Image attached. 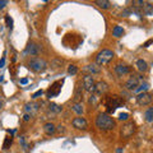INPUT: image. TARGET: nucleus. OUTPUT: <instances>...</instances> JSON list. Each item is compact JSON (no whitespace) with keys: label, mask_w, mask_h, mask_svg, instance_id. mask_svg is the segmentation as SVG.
Returning a JSON list of instances; mask_svg holds the SVG:
<instances>
[{"label":"nucleus","mask_w":153,"mask_h":153,"mask_svg":"<svg viewBox=\"0 0 153 153\" xmlns=\"http://www.w3.org/2000/svg\"><path fill=\"white\" fill-rule=\"evenodd\" d=\"M83 73H87V75H93V74H98V73H101V66L97 65L96 63L93 64H88V65H85L84 68L82 69Z\"/></svg>","instance_id":"nucleus-11"},{"label":"nucleus","mask_w":153,"mask_h":153,"mask_svg":"<svg viewBox=\"0 0 153 153\" xmlns=\"http://www.w3.org/2000/svg\"><path fill=\"white\" fill-rule=\"evenodd\" d=\"M140 83V76H138V75H131L130 78H129L126 80V83H125V88L128 91H135L138 88V85H139Z\"/></svg>","instance_id":"nucleus-8"},{"label":"nucleus","mask_w":153,"mask_h":153,"mask_svg":"<svg viewBox=\"0 0 153 153\" xmlns=\"http://www.w3.org/2000/svg\"><path fill=\"white\" fill-rule=\"evenodd\" d=\"M49 108H50V111L55 112V114H59V112L63 111V107H61L60 105H56V103H50L49 105Z\"/></svg>","instance_id":"nucleus-20"},{"label":"nucleus","mask_w":153,"mask_h":153,"mask_svg":"<svg viewBox=\"0 0 153 153\" xmlns=\"http://www.w3.org/2000/svg\"><path fill=\"white\" fill-rule=\"evenodd\" d=\"M12 137H7L5 138V142H4V144H3V149H8L9 147H10V144H12Z\"/></svg>","instance_id":"nucleus-26"},{"label":"nucleus","mask_w":153,"mask_h":153,"mask_svg":"<svg viewBox=\"0 0 153 153\" xmlns=\"http://www.w3.org/2000/svg\"><path fill=\"white\" fill-rule=\"evenodd\" d=\"M94 3H96V5H98L102 9H108L110 5H111V3H110L108 0H97V1H94Z\"/></svg>","instance_id":"nucleus-18"},{"label":"nucleus","mask_w":153,"mask_h":153,"mask_svg":"<svg viewBox=\"0 0 153 153\" xmlns=\"http://www.w3.org/2000/svg\"><path fill=\"white\" fill-rule=\"evenodd\" d=\"M1 106H3V105H1V103H0V110H1Z\"/></svg>","instance_id":"nucleus-36"},{"label":"nucleus","mask_w":153,"mask_h":153,"mask_svg":"<svg viewBox=\"0 0 153 153\" xmlns=\"http://www.w3.org/2000/svg\"><path fill=\"white\" fill-rule=\"evenodd\" d=\"M4 64H5V57H3V59H1V61H0V68H3V66H4Z\"/></svg>","instance_id":"nucleus-34"},{"label":"nucleus","mask_w":153,"mask_h":153,"mask_svg":"<svg viewBox=\"0 0 153 153\" xmlns=\"http://www.w3.org/2000/svg\"><path fill=\"white\" fill-rule=\"evenodd\" d=\"M42 93H44V91L40 89V91H37V92H35L32 94V98H37V97H40V96H42Z\"/></svg>","instance_id":"nucleus-30"},{"label":"nucleus","mask_w":153,"mask_h":153,"mask_svg":"<svg viewBox=\"0 0 153 153\" xmlns=\"http://www.w3.org/2000/svg\"><path fill=\"white\" fill-rule=\"evenodd\" d=\"M108 91V84L106 82H103V80H100V82L94 83V89H93V93L98 94V96H103L106 94Z\"/></svg>","instance_id":"nucleus-9"},{"label":"nucleus","mask_w":153,"mask_h":153,"mask_svg":"<svg viewBox=\"0 0 153 153\" xmlns=\"http://www.w3.org/2000/svg\"><path fill=\"white\" fill-rule=\"evenodd\" d=\"M146 120L148 123H152L153 121V107H149L146 111Z\"/></svg>","instance_id":"nucleus-22"},{"label":"nucleus","mask_w":153,"mask_h":153,"mask_svg":"<svg viewBox=\"0 0 153 153\" xmlns=\"http://www.w3.org/2000/svg\"><path fill=\"white\" fill-rule=\"evenodd\" d=\"M137 69L142 71V73H146V71L148 70V64H147V61L146 60H143V59H139V60H137Z\"/></svg>","instance_id":"nucleus-16"},{"label":"nucleus","mask_w":153,"mask_h":153,"mask_svg":"<svg viewBox=\"0 0 153 153\" xmlns=\"http://www.w3.org/2000/svg\"><path fill=\"white\" fill-rule=\"evenodd\" d=\"M94 83L96 82H94V79H93L92 75H84V78L82 80V87H83V89L88 91V92H91V93H93Z\"/></svg>","instance_id":"nucleus-7"},{"label":"nucleus","mask_w":153,"mask_h":153,"mask_svg":"<svg viewBox=\"0 0 153 153\" xmlns=\"http://www.w3.org/2000/svg\"><path fill=\"white\" fill-rule=\"evenodd\" d=\"M28 66L36 73H42L47 69V61L41 59V57H32V59L28 61Z\"/></svg>","instance_id":"nucleus-3"},{"label":"nucleus","mask_w":153,"mask_h":153,"mask_svg":"<svg viewBox=\"0 0 153 153\" xmlns=\"http://www.w3.org/2000/svg\"><path fill=\"white\" fill-rule=\"evenodd\" d=\"M23 119H25V121H28V120L31 119V115H30V114H26L25 116H23Z\"/></svg>","instance_id":"nucleus-32"},{"label":"nucleus","mask_w":153,"mask_h":153,"mask_svg":"<svg viewBox=\"0 0 153 153\" xmlns=\"http://www.w3.org/2000/svg\"><path fill=\"white\" fill-rule=\"evenodd\" d=\"M114 57V52L108 49H105L102 51H100L97 56H96V64L97 65H106L107 63L112 60Z\"/></svg>","instance_id":"nucleus-4"},{"label":"nucleus","mask_w":153,"mask_h":153,"mask_svg":"<svg viewBox=\"0 0 153 153\" xmlns=\"http://www.w3.org/2000/svg\"><path fill=\"white\" fill-rule=\"evenodd\" d=\"M5 22H7V26L12 30V28H13V19L10 18V16H7L5 17Z\"/></svg>","instance_id":"nucleus-28"},{"label":"nucleus","mask_w":153,"mask_h":153,"mask_svg":"<svg viewBox=\"0 0 153 153\" xmlns=\"http://www.w3.org/2000/svg\"><path fill=\"white\" fill-rule=\"evenodd\" d=\"M7 4H8V1H5V0H1V1H0V10L5 8V5H7Z\"/></svg>","instance_id":"nucleus-31"},{"label":"nucleus","mask_w":153,"mask_h":153,"mask_svg":"<svg viewBox=\"0 0 153 153\" xmlns=\"http://www.w3.org/2000/svg\"><path fill=\"white\" fill-rule=\"evenodd\" d=\"M103 103L106 106V114L110 115V114H114L115 110L121 107L124 105V100L123 97L117 94H107L106 97L103 98Z\"/></svg>","instance_id":"nucleus-2"},{"label":"nucleus","mask_w":153,"mask_h":153,"mask_svg":"<svg viewBox=\"0 0 153 153\" xmlns=\"http://www.w3.org/2000/svg\"><path fill=\"white\" fill-rule=\"evenodd\" d=\"M37 106L38 105H36V103H27L26 105V111L32 112V110H37Z\"/></svg>","instance_id":"nucleus-27"},{"label":"nucleus","mask_w":153,"mask_h":153,"mask_svg":"<svg viewBox=\"0 0 153 153\" xmlns=\"http://www.w3.org/2000/svg\"><path fill=\"white\" fill-rule=\"evenodd\" d=\"M148 88H149V84H148V83L140 84V85H138V88L135 89V92H139V93H142V92H147Z\"/></svg>","instance_id":"nucleus-23"},{"label":"nucleus","mask_w":153,"mask_h":153,"mask_svg":"<svg viewBox=\"0 0 153 153\" xmlns=\"http://www.w3.org/2000/svg\"><path fill=\"white\" fill-rule=\"evenodd\" d=\"M44 131L47 135H52V134H55V131H56V126L52 123H46L44 125Z\"/></svg>","instance_id":"nucleus-15"},{"label":"nucleus","mask_w":153,"mask_h":153,"mask_svg":"<svg viewBox=\"0 0 153 153\" xmlns=\"http://www.w3.org/2000/svg\"><path fill=\"white\" fill-rule=\"evenodd\" d=\"M137 102L140 105V106H147L152 102V94L149 92H142L137 96Z\"/></svg>","instance_id":"nucleus-10"},{"label":"nucleus","mask_w":153,"mask_h":153,"mask_svg":"<svg viewBox=\"0 0 153 153\" xmlns=\"http://www.w3.org/2000/svg\"><path fill=\"white\" fill-rule=\"evenodd\" d=\"M71 108H73V111H74V112L79 114V115H82V114L84 112V108H83V105H82V103H74Z\"/></svg>","instance_id":"nucleus-21"},{"label":"nucleus","mask_w":153,"mask_h":153,"mask_svg":"<svg viewBox=\"0 0 153 153\" xmlns=\"http://www.w3.org/2000/svg\"><path fill=\"white\" fill-rule=\"evenodd\" d=\"M82 98H83V87L79 85V87H76V89H75L74 100L76 101V103H79V101H82Z\"/></svg>","instance_id":"nucleus-17"},{"label":"nucleus","mask_w":153,"mask_h":153,"mask_svg":"<svg viewBox=\"0 0 153 153\" xmlns=\"http://www.w3.org/2000/svg\"><path fill=\"white\" fill-rule=\"evenodd\" d=\"M124 35V28L120 26H115L114 30H112V36L115 37H121Z\"/></svg>","instance_id":"nucleus-19"},{"label":"nucleus","mask_w":153,"mask_h":153,"mask_svg":"<svg viewBox=\"0 0 153 153\" xmlns=\"http://www.w3.org/2000/svg\"><path fill=\"white\" fill-rule=\"evenodd\" d=\"M68 73L70 74V75H75L76 73H78V68H76V65H69L68 66Z\"/></svg>","instance_id":"nucleus-24"},{"label":"nucleus","mask_w":153,"mask_h":153,"mask_svg":"<svg viewBox=\"0 0 153 153\" xmlns=\"http://www.w3.org/2000/svg\"><path fill=\"white\" fill-rule=\"evenodd\" d=\"M63 83H64V80H63V79H61V80H56V82L52 83V84L50 85V88L47 89V92H46V96H47V97H49V98H52V97H56V96H59Z\"/></svg>","instance_id":"nucleus-6"},{"label":"nucleus","mask_w":153,"mask_h":153,"mask_svg":"<svg viewBox=\"0 0 153 153\" xmlns=\"http://www.w3.org/2000/svg\"><path fill=\"white\" fill-rule=\"evenodd\" d=\"M152 42H153V40H152V38H151V40H148L147 42H146V44L144 45H143V46H144V47H148V46H149L151 44H152Z\"/></svg>","instance_id":"nucleus-33"},{"label":"nucleus","mask_w":153,"mask_h":153,"mask_svg":"<svg viewBox=\"0 0 153 153\" xmlns=\"http://www.w3.org/2000/svg\"><path fill=\"white\" fill-rule=\"evenodd\" d=\"M137 130V125L134 121H126L124 125L121 126V130H120V134L123 138H130L134 133Z\"/></svg>","instance_id":"nucleus-5"},{"label":"nucleus","mask_w":153,"mask_h":153,"mask_svg":"<svg viewBox=\"0 0 153 153\" xmlns=\"http://www.w3.org/2000/svg\"><path fill=\"white\" fill-rule=\"evenodd\" d=\"M71 124H73V126L75 129H79V130H87V128H88V123L84 117H75L71 121Z\"/></svg>","instance_id":"nucleus-12"},{"label":"nucleus","mask_w":153,"mask_h":153,"mask_svg":"<svg viewBox=\"0 0 153 153\" xmlns=\"http://www.w3.org/2000/svg\"><path fill=\"white\" fill-rule=\"evenodd\" d=\"M129 71H130V68H129L128 65H123V64H119L115 66V73L117 75H125L128 74Z\"/></svg>","instance_id":"nucleus-14"},{"label":"nucleus","mask_w":153,"mask_h":153,"mask_svg":"<svg viewBox=\"0 0 153 153\" xmlns=\"http://www.w3.org/2000/svg\"><path fill=\"white\" fill-rule=\"evenodd\" d=\"M21 83H22V84H27V83H28V79H27V78L21 79Z\"/></svg>","instance_id":"nucleus-35"},{"label":"nucleus","mask_w":153,"mask_h":153,"mask_svg":"<svg viewBox=\"0 0 153 153\" xmlns=\"http://www.w3.org/2000/svg\"><path fill=\"white\" fill-rule=\"evenodd\" d=\"M38 52H40V46H38L37 44H33V42H31V44H28L26 50H25V54L26 55H37Z\"/></svg>","instance_id":"nucleus-13"},{"label":"nucleus","mask_w":153,"mask_h":153,"mask_svg":"<svg viewBox=\"0 0 153 153\" xmlns=\"http://www.w3.org/2000/svg\"><path fill=\"white\" fill-rule=\"evenodd\" d=\"M128 117H129V114H126V112H124V114H120L119 115V119H120V120L123 121H125V120H128Z\"/></svg>","instance_id":"nucleus-29"},{"label":"nucleus","mask_w":153,"mask_h":153,"mask_svg":"<svg viewBox=\"0 0 153 153\" xmlns=\"http://www.w3.org/2000/svg\"><path fill=\"white\" fill-rule=\"evenodd\" d=\"M96 126L102 131H110L116 126V123L110 115H107L106 112H101L96 117Z\"/></svg>","instance_id":"nucleus-1"},{"label":"nucleus","mask_w":153,"mask_h":153,"mask_svg":"<svg viewBox=\"0 0 153 153\" xmlns=\"http://www.w3.org/2000/svg\"><path fill=\"white\" fill-rule=\"evenodd\" d=\"M100 101V97H98V94H96V93H92V96H91V98H89V103H92V105H97Z\"/></svg>","instance_id":"nucleus-25"}]
</instances>
